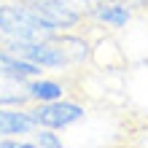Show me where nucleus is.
Returning a JSON list of instances; mask_svg holds the SVG:
<instances>
[{"label":"nucleus","mask_w":148,"mask_h":148,"mask_svg":"<svg viewBox=\"0 0 148 148\" xmlns=\"http://www.w3.org/2000/svg\"><path fill=\"white\" fill-rule=\"evenodd\" d=\"M32 14H38L46 24H51L57 32H73L81 27L86 14L78 5L67 3V0H22Z\"/></svg>","instance_id":"nucleus-4"},{"label":"nucleus","mask_w":148,"mask_h":148,"mask_svg":"<svg viewBox=\"0 0 148 148\" xmlns=\"http://www.w3.org/2000/svg\"><path fill=\"white\" fill-rule=\"evenodd\" d=\"M0 46L8 49L11 54L27 59V62L38 65L40 70H67L70 67V59H67L59 35L51 40H0Z\"/></svg>","instance_id":"nucleus-2"},{"label":"nucleus","mask_w":148,"mask_h":148,"mask_svg":"<svg viewBox=\"0 0 148 148\" xmlns=\"http://www.w3.org/2000/svg\"><path fill=\"white\" fill-rule=\"evenodd\" d=\"M86 19L97 22L100 27H108V30H121L132 19V8L124 0H100L97 5L86 11Z\"/></svg>","instance_id":"nucleus-5"},{"label":"nucleus","mask_w":148,"mask_h":148,"mask_svg":"<svg viewBox=\"0 0 148 148\" xmlns=\"http://www.w3.org/2000/svg\"><path fill=\"white\" fill-rule=\"evenodd\" d=\"M35 121H32L27 108H5L0 105V137H27L35 132Z\"/></svg>","instance_id":"nucleus-6"},{"label":"nucleus","mask_w":148,"mask_h":148,"mask_svg":"<svg viewBox=\"0 0 148 148\" xmlns=\"http://www.w3.org/2000/svg\"><path fill=\"white\" fill-rule=\"evenodd\" d=\"M59 32L32 14L22 0L0 3V40H51Z\"/></svg>","instance_id":"nucleus-1"},{"label":"nucleus","mask_w":148,"mask_h":148,"mask_svg":"<svg viewBox=\"0 0 148 148\" xmlns=\"http://www.w3.org/2000/svg\"><path fill=\"white\" fill-rule=\"evenodd\" d=\"M14 148H38V143L35 140H27V137H16Z\"/></svg>","instance_id":"nucleus-9"},{"label":"nucleus","mask_w":148,"mask_h":148,"mask_svg":"<svg viewBox=\"0 0 148 148\" xmlns=\"http://www.w3.org/2000/svg\"><path fill=\"white\" fill-rule=\"evenodd\" d=\"M32 121H35V127H43V129H57V132H62V129H70L73 124L86 119V108L81 102L75 100H54V102H32L27 105Z\"/></svg>","instance_id":"nucleus-3"},{"label":"nucleus","mask_w":148,"mask_h":148,"mask_svg":"<svg viewBox=\"0 0 148 148\" xmlns=\"http://www.w3.org/2000/svg\"><path fill=\"white\" fill-rule=\"evenodd\" d=\"M27 89V97H30V105L32 102H54V100H62L67 94V84H62L59 78H49L46 73L38 75V78H30L24 84Z\"/></svg>","instance_id":"nucleus-7"},{"label":"nucleus","mask_w":148,"mask_h":148,"mask_svg":"<svg viewBox=\"0 0 148 148\" xmlns=\"http://www.w3.org/2000/svg\"><path fill=\"white\" fill-rule=\"evenodd\" d=\"M145 5H148V0H145Z\"/></svg>","instance_id":"nucleus-10"},{"label":"nucleus","mask_w":148,"mask_h":148,"mask_svg":"<svg viewBox=\"0 0 148 148\" xmlns=\"http://www.w3.org/2000/svg\"><path fill=\"white\" fill-rule=\"evenodd\" d=\"M32 140L38 143V148H67L65 140H62V135H59L57 129H43V127H38L35 132H32Z\"/></svg>","instance_id":"nucleus-8"}]
</instances>
